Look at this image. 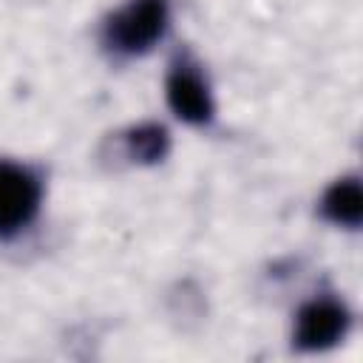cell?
<instances>
[{"mask_svg":"<svg viewBox=\"0 0 363 363\" xmlns=\"http://www.w3.org/2000/svg\"><path fill=\"white\" fill-rule=\"evenodd\" d=\"M167 150H170V136L162 125L145 122L125 133V153L139 164H156L167 156Z\"/></svg>","mask_w":363,"mask_h":363,"instance_id":"8992f818","label":"cell"},{"mask_svg":"<svg viewBox=\"0 0 363 363\" xmlns=\"http://www.w3.org/2000/svg\"><path fill=\"white\" fill-rule=\"evenodd\" d=\"M349 332V312L335 298H315L301 306L295 320V346L301 352H323Z\"/></svg>","mask_w":363,"mask_h":363,"instance_id":"3957f363","label":"cell"},{"mask_svg":"<svg viewBox=\"0 0 363 363\" xmlns=\"http://www.w3.org/2000/svg\"><path fill=\"white\" fill-rule=\"evenodd\" d=\"M170 9L167 0H130L119 11H113L105 23V45L116 54L136 57L150 51L167 31Z\"/></svg>","mask_w":363,"mask_h":363,"instance_id":"6da1fadb","label":"cell"},{"mask_svg":"<svg viewBox=\"0 0 363 363\" xmlns=\"http://www.w3.org/2000/svg\"><path fill=\"white\" fill-rule=\"evenodd\" d=\"M164 94H167L170 111L179 119H184L190 125H207V122H213L216 105H213L210 88H207L204 77L196 71V65H190L187 60L173 62V68L167 71Z\"/></svg>","mask_w":363,"mask_h":363,"instance_id":"277c9868","label":"cell"},{"mask_svg":"<svg viewBox=\"0 0 363 363\" xmlns=\"http://www.w3.org/2000/svg\"><path fill=\"white\" fill-rule=\"evenodd\" d=\"M40 179L14 162H0V238L26 230L40 210Z\"/></svg>","mask_w":363,"mask_h":363,"instance_id":"7a4b0ae2","label":"cell"},{"mask_svg":"<svg viewBox=\"0 0 363 363\" xmlns=\"http://www.w3.org/2000/svg\"><path fill=\"white\" fill-rule=\"evenodd\" d=\"M320 216L337 227L354 230L363 221V187L357 176L337 179L320 199Z\"/></svg>","mask_w":363,"mask_h":363,"instance_id":"5b68a950","label":"cell"}]
</instances>
